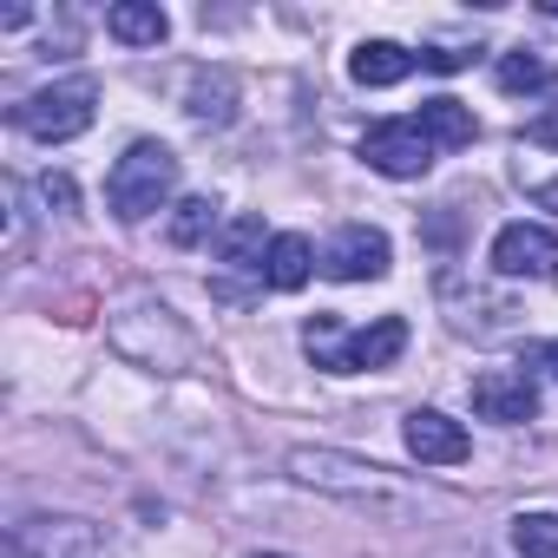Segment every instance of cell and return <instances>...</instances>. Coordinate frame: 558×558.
<instances>
[{
	"label": "cell",
	"mask_w": 558,
	"mask_h": 558,
	"mask_svg": "<svg viewBox=\"0 0 558 558\" xmlns=\"http://www.w3.org/2000/svg\"><path fill=\"white\" fill-rule=\"evenodd\" d=\"M303 349L329 375H375V368H388L408 349V323L401 316H375L368 329H342L336 316H310L303 323Z\"/></svg>",
	"instance_id": "1"
},
{
	"label": "cell",
	"mask_w": 558,
	"mask_h": 558,
	"mask_svg": "<svg viewBox=\"0 0 558 558\" xmlns=\"http://www.w3.org/2000/svg\"><path fill=\"white\" fill-rule=\"evenodd\" d=\"M112 349L125 355V362H138V368H151V375H184V368H197V336L165 310V303H132V310H119L112 316Z\"/></svg>",
	"instance_id": "2"
},
{
	"label": "cell",
	"mask_w": 558,
	"mask_h": 558,
	"mask_svg": "<svg viewBox=\"0 0 558 558\" xmlns=\"http://www.w3.org/2000/svg\"><path fill=\"white\" fill-rule=\"evenodd\" d=\"M283 466H290V480H303V486H316V493H336V499H355V506H401V499H408L388 466L355 460V453H342V447H296Z\"/></svg>",
	"instance_id": "3"
},
{
	"label": "cell",
	"mask_w": 558,
	"mask_h": 558,
	"mask_svg": "<svg viewBox=\"0 0 558 558\" xmlns=\"http://www.w3.org/2000/svg\"><path fill=\"white\" fill-rule=\"evenodd\" d=\"M171 191H178V151L158 145V138L125 145V158H119L112 178H106V204H112L119 223H145L151 210L171 204Z\"/></svg>",
	"instance_id": "4"
},
{
	"label": "cell",
	"mask_w": 558,
	"mask_h": 558,
	"mask_svg": "<svg viewBox=\"0 0 558 558\" xmlns=\"http://www.w3.org/2000/svg\"><path fill=\"white\" fill-rule=\"evenodd\" d=\"M93 119H99V80H93V73L53 80V86L27 93V99L14 106V125H21V132H34L40 145H66V138L93 132Z\"/></svg>",
	"instance_id": "5"
},
{
	"label": "cell",
	"mask_w": 558,
	"mask_h": 558,
	"mask_svg": "<svg viewBox=\"0 0 558 558\" xmlns=\"http://www.w3.org/2000/svg\"><path fill=\"white\" fill-rule=\"evenodd\" d=\"M362 165L381 178H421L434 165V138L421 132V119H381L362 132Z\"/></svg>",
	"instance_id": "6"
},
{
	"label": "cell",
	"mask_w": 558,
	"mask_h": 558,
	"mask_svg": "<svg viewBox=\"0 0 558 558\" xmlns=\"http://www.w3.org/2000/svg\"><path fill=\"white\" fill-rule=\"evenodd\" d=\"M8 558H99V525H86V519H53V512L21 519V525L8 532Z\"/></svg>",
	"instance_id": "7"
},
{
	"label": "cell",
	"mask_w": 558,
	"mask_h": 558,
	"mask_svg": "<svg viewBox=\"0 0 558 558\" xmlns=\"http://www.w3.org/2000/svg\"><path fill=\"white\" fill-rule=\"evenodd\" d=\"M466 395H473V414L499 421V427H519V421L538 414V381L525 368H486V375H473Z\"/></svg>",
	"instance_id": "8"
},
{
	"label": "cell",
	"mask_w": 558,
	"mask_h": 558,
	"mask_svg": "<svg viewBox=\"0 0 558 558\" xmlns=\"http://www.w3.org/2000/svg\"><path fill=\"white\" fill-rule=\"evenodd\" d=\"M388 236L368 230V223H342L336 243L323 250V269L336 276V283H375V276H388Z\"/></svg>",
	"instance_id": "9"
},
{
	"label": "cell",
	"mask_w": 558,
	"mask_h": 558,
	"mask_svg": "<svg viewBox=\"0 0 558 558\" xmlns=\"http://www.w3.org/2000/svg\"><path fill=\"white\" fill-rule=\"evenodd\" d=\"M493 269L499 276H558V230H545V223H506L493 236Z\"/></svg>",
	"instance_id": "10"
},
{
	"label": "cell",
	"mask_w": 558,
	"mask_h": 558,
	"mask_svg": "<svg viewBox=\"0 0 558 558\" xmlns=\"http://www.w3.org/2000/svg\"><path fill=\"white\" fill-rule=\"evenodd\" d=\"M401 440H408V453H414L421 466H460V460L473 453L466 427H460L453 414H440V408H414L408 427H401Z\"/></svg>",
	"instance_id": "11"
},
{
	"label": "cell",
	"mask_w": 558,
	"mask_h": 558,
	"mask_svg": "<svg viewBox=\"0 0 558 558\" xmlns=\"http://www.w3.org/2000/svg\"><path fill=\"white\" fill-rule=\"evenodd\" d=\"M414 66H421V53H408V47H395V40H362V47L349 53V80H355V86H401Z\"/></svg>",
	"instance_id": "12"
},
{
	"label": "cell",
	"mask_w": 558,
	"mask_h": 558,
	"mask_svg": "<svg viewBox=\"0 0 558 558\" xmlns=\"http://www.w3.org/2000/svg\"><path fill=\"white\" fill-rule=\"evenodd\" d=\"M210 243H217V263H230V269H256V276H263V263H269V243H276V236L263 230V217H256V210H243V217H230Z\"/></svg>",
	"instance_id": "13"
},
{
	"label": "cell",
	"mask_w": 558,
	"mask_h": 558,
	"mask_svg": "<svg viewBox=\"0 0 558 558\" xmlns=\"http://www.w3.org/2000/svg\"><path fill=\"white\" fill-rule=\"evenodd\" d=\"M310 276H316V243H310L303 230H283V236L269 243V263H263V283L290 296V290H303V283H310Z\"/></svg>",
	"instance_id": "14"
},
{
	"label": "cell",
	"mask_w": 558,
	"mask_h": 558,
	"mask_svg": "<svg viewBox=\"0 0 558 558\" xmlns=\"http://www.w3.org/2000/svg\"><path fill=\"white\" fill-rule=\"evenodd\" d=\"M184 112H191L197 125H230V119H236V73H230V66H204V73L191 80Z\"/></svg>",
	"instance_id": "15"
},
{
	"label": "cell",
	"mask_w": 558,
	"mask_h": 558,
	"mask_svg": "<svg viewBox=\"0 0 558 558\" xmlns=\"http://www.w3.org/2000/svg\"><path fill=\"white\" fill-rule=\"evenodd\" d=\"M414 119H421V132L434 138V151H460V145H473V138H480L473 106H460V99H447V93H440V99H427Z\"/></svg>",
	"instance_id": "16"
},
{
	"label": "cell",
	"mask_w": 558,
	"mask_h": 558,
	"mask_svg": "<svg viewBox=\"0 0 558 558\" xmlns=\"http://www.w3.org/2000/svg\"><path fill=\"white\" fill-rule=\"evenodd\" d=\"M106 34L125 47H158L171 34V21H165L158 0H119V8H106Z\"/></svg>",
	"instance_id": "17"
},
{
	"label": "cell",
	"mask_w": 558,
	"mask_h": 558,
	"mask_svg": "<svg viewBox=\"0 0 558 558\" xmlns=\"http://www.w3.org/2000/svg\"><path fill=\"white\" fill-rule=\"evenodd\" d=\"M493 80H499V93H545L551 80H558V66L538 53V47H512V53H499V66H493Z\"/></svg>",
	"instance_id": "18"
},
{
	"label": "cell",
	"mask_w": 558,
	"mask_h": 558,
	"mask_svg": "<svg viewBox=\"0 0 558 558\" xmlns=\"http://www.w3.org/2000/svg\"><path fill=\"white\" fill-rule=\"evenodd\" d=\"M512 551L519 558H558V512H519L512 519Z\"/></svg>",
	"instance_id": "19"
},
{
	"label": "cell",
	"mask_w": 558,
	"mask_h": 558,
	"mask_svg": "<svg viewBox=\"0 0 558 558\" xmlns=\"http://www.w3.org/2000/svg\"><path fill=\"white\" fill-rule=\"evenodd\" d=\"M204 236H217V204L210 197H184L178 217H171V243L178 250H197Z\"/></svg>",
	"instance_id": "20"
},
{
	"label": "cell",
	"mask_w": 558,
	"mask_h": 558,
	"mask_svg": "<svg viewBox=\"0 0 558 558\" xmlns=\"http://www.w3.org/2000/svg\"><path fill=\"white\" fill-rule=\"evenodd\" d=\"M519 151H558V106H551V112H538V119L519 132Z\"/></svg>",
	"instance_id": "21"
},
{
	"label": "cell",
	"mask_w": 558,
	"mask_h": 558,
	"mask_svg": "<svg viewBox=\"0 0 558 558\" xmlns=\"http://www.w3.org/2000/svg\"><path fill=\"white\" fill-rule=\"evenodd\" d=\"M421 66L427 73H460V66H473V47H427Z\"/></svg>",
	"instance_id": "22"
},
{
	"label": "cell",
	"mask_w": 558,
	"mask_h": 558,
	"mask_svg": "<svg viewBox=\"0 0 558 558\" xmlns=\"http://www.w3.org/2000/svg\"><path fill=\"white\" fill-rule=\"evenodd\" d=\"M40 197L60 204V210H73V184H66V178H40Z\"/></svg>",
	"instance_id": "23"
},
{
	"label": "cell",
	"mask_w": 558,
	"mask_h": 558,
	"mask_svg": "<svg viewBox=\"0 0 558 558\" xmlns=\"http://www.w3.org/2000/svg\"><path fill=\"white\" fill-rule=\"evenodd\" d=\"M27 21H34V14H27V8H0V27H8V34H21V27H27Z\"/></svg>",
	"instance_id": "24"
},
{
	"label": "cell",
	"mask_w": 558,
	"mask_h": 558,
	"mask_svg": "<svg viewBox=\"0 0 558 558\" xmlns=\"http://www.w3.org/2000/svg\"><path fill=\"white\" fill-rule=\"evenodd\" d=\"M538 362H545V368L558 375V342H545V349H538Z\"/></svg>",
	"instance_id": "25"
},
{
	"label": "cell",
	"mask_w": 558,
	"mask_h": 558,
	"mask_svg": "<svg viewBox=\"0 0 558 558\" xmlns=\"http://www.w3.org/2000/svg\"><path fill=\"white\" fill-rule=\"evenodd\" d=\"M538 8H545V14H551V21H558V0H538Z\"/></svg>",
	"instance_id": "26"
},
{
	"label": "cell",
	"mask_w": 558,
	"mask_h": 558,
	"mask_svg": "<svg viewBox=\"0 0 558 558\" xmlns=\"http://www.w3.org/2000/svg\"><path fill=\"white\" fill-rule=\"evenodd\" d=\"M250 558H290V551H250Z\"/></svg>",
	"instance_id": "27"
}]
</instances>
